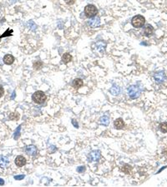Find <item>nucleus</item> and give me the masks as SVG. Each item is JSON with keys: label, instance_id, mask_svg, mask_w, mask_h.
<instances>
[{"label": "nucleus", "instance_id": "obj_7", "mask_svg": "<svg viewBox=\"0 0 167 187\" xmlns=\"http://www.w3.org/2000/svg\"><path fill=\"white\" fill-rule=\"evenodd\" d=\"M15 165L19 167H22L25 164H26V159L25 157H23V156H18L16 158H15Z\"/></svg>", "mask_w": 167, "mask_h": 187}, {"label": "nucleus", "instance_id": "obj_27", "mask_svg": "<svg viewBox=\"0 0 167 187\" xmlns=\"http://www.w3.org/2000/svg\"><path fill=\"white\" fill-rule=\"evenodd\" d=\"M3 93H4V90H3V87L0 85V98L3 96Z\"/></svg>", "mask_w": 167, "mask_h": 187}, {"label": "nucleus", "instance_id": "obj_22", "mask_svg": "<svg viewBox=\"0 0 167 187\" xmlns=\"http://www.w3.org/2000/svg\"><path fill=\"white\" fill-rule=\"evenodd\" d=\"M20 129H21V126H19V127H18V129L16 130V131H15V135H14V139L15 140H17L19 136H20Z\"/></svg>", "mask_w": 167, "mask_h": 187}, {"label": "nucleus", "instance_id": "obj_23", "mask_svg": "<svg viewBox=\"0 0 167 187\" xmlns=\"http://www.w3.org/2000/svg\"><path fill=\"white\" fill-rule=\"evenodd\" d=\"M10 32H13V30L8 29L7 31H6V32H5V33H4L3 35H1V38H2V37H7V36H10V35H11V33H10Z\"/></svg>", "mask_w": 167, "mask_h": 187}, {"label": "nucleus", "instance_id": "obj_17", "mask_svg": "<svg viewBox=\"0 0 167 187\" xmlns=\"http://www.w3.org/2000/svg\"><path fill=\"white\" fill-rule=\"evenodd\" d=\"M131 170H132V168H131V166H130L129 165H124V166H122V168H121V171H122L124 173H125V174H131Z\"/></svg>", "mask_w": 167, "mask_h": 187}, {"label": "nucleus", "instance_id": "obj_5", "mask_svg": "<svg viewBox=\"0 0 167 187\" xmlns=\"http://www.w3.org/2000/svg\"><path fill=\"white\" fill-rule=\"evenodd\" d=\"M154 78L155 80V82L157 83H161L163 82L165 79H166V74L164 72H156L155 75H154Z\"/></svg>", "mask_w": 167, "mask_h": 187}, {"label": "nucleus", "instance_id": "obj_25", "mask_svg": "<svg viewBox=\"0 0 167 187\" xmlns=\"http://www.w3.org/2000/svg\"><path fill=\"white\" fill-rule=\"evenodd\" d=\"M24 178V175H16V176H14V179L15 180H23Z\"/></svg>", "mask_w": 167, "mask_h": 187}, {"label": "nucleus", "instance_id": "obj_14", "mask_svg": "<svg viewBox=\"0 0 167 187\" xmlns=\"http://www.w3.org/2000/svg\"><path fill=\"white\" fill-rule=\"evenodd\" d=\"M83 84H84V82H83L82 79H80V78H76V79L74 80V82H73V86L76 89L80 88L81 86H83Z\"/></svg>", "mask_w": 167, "mask_h": 187}, {"label": "nucleus", "instance_id": "obj_31", "mask_svg": "<svg viewBox=\"0 0 167 187\" xmlns=\"http://www.w3.org/2000/svg\"><path fill=\"white\" fill-rule=\"evenodd\" d=\"M0 39H1V36H0Z\"/></svg>", "mask_w": 167, "mask_h": 187}, {"label": "nucleus", "instance_id": "obj_19", "mask_svg": "<svg viewBox=\"0 0 167 187\" xmlns=\"http://www.w3.org/2000/svg\"><path fill=\"white\" fill-rule=\"evenodd\" d=\"M43 67V63L41 61H37L36 63H34V68L35 70H39Z\"/></svg>", "mask_w": 167, "mask_h": 187}, {"label": "nucleus", "instance_id": "obj_18", "mask_svg": "<svg viewBox=\"0 0 167 187\" xmlns=\"http://www.w3.org/2000/svg\"><path fill=\"white\" fill-rule=\"evenodd\" d=\"M160 130L162 133H167V122H161L160 124Z\"/></svg>", "mask_w": 167, "mask_h": 187}, {"label": "nucleus", "instance_id": "obj_28", "mask_svg": "<svg viewBox=\"0 0 167 187\" xmlns=\"http://www.w3.org/2000/svg\"><path fill=\"white\" fill-rule=\"evenodd\" d=\"M72 123H73V125L74 126V127H76V128H78V127H79V125H78V122H75V120H73V121H72Z\"/></svg>", "mask_w": 167, "mask_h": 187}, {"label": "nucleus", "instance_id": "obj_29", "mask_svg": "<svg viewBox=\"0 0 167 187\" xmlns=\"http://www.w3.org/2000/svg\"><path fill=\"white\" fill-rule=\"evenodd\" d=\"M3 184H4V180L0 178V186H3Z\"/></svg>", "mask_w": 167, "mask_h": 187}, {"label": "nucleus", "instance_id": "obj_9", "mask_svg": "<svg viewBox=\"0 0 167 187\" xmlns=\"http://www.w3.org/2000/svg\"><path fill=\"white\" fill-rule=\"evenodd\" d=\"M153 33H154V29H153V27L151 25H147V26H145V29H144V31H143V33H144L145 36H151L153 34Z\"/></svg>", "mask_w": 167, "mask_h": 187}, {"label": "nucleus", "instance_id": "obj_26", "mask_svg": "<svg viewBox=\"0 0 167 187\" xmlns=\"http://www.w3.org/2000/svg\"><path fill=\"white\" fill-rule=\"evenodd\" d=\"M65 3L68 5H73L74 3V0H65Z\"/></svg>", "mask_w": 167, "mask_h": 187}, {"label": "nucleus", "instance_id": "obj_2", "mask_svg": "<svg viewBox=\"0 0 167 187\" xmlns=\"http://www.w3.org/2000/svg\"><path fill=\"white\" fill-rule=\"evenodd\" d=\"M46 95L44 93V92L42 91H37L34 93L33 94V97H32V99L33 101H34L37 104H42L44 103L45 100H46Z\"/></svg>", "mask_w": 167, "mask_h": 187}, {"label": "nucleus", "instance_id": "obj_3", "mask_svg": "<svg viewBox=\"0 0 167 187\" xmlns=\"http://www.w3.org/2000/svg\"><path fill=\"white\" fill-rule=\"evenodd\" d=\"M85 14L88 18H94L95 15L98 14V9L93 4H88L85 7Z\"/></svg>", "mask_w": 167, "mask_h": 187}, {"label": "nucleus", "instance_id": "obj_16", "mask_svg": "<svg viewBox=\"0 0 167 187\" xmlns=\"http://www.w3.org/2000/svg\"><path fill=\"white\" fill-rule=\"evenodd\" d=\"M100 124H102V125L107 126L109 123V117H108L107 116H102V117H100Z\"/></svg>", "mask_w": 167, "mask_h": 187}, {"label": "nucleus", "instance_id": "obj_15", "mask_svg": "<svg viewBox=\"0 0 167 187\" xmlns=\"http://www.w3.org/2000/svg\"><path fill=\"white\" fill-rule=\"evenodd\" d=\"M9 161L6 156H0V166L1 167H6L8 165Z\"/></svg>", "mask_w": 167, "mask_h": 187}, {"label": "nucleus", "instance_id": "obj_10", "mask_svg": "<svg viewBox=\"0 0 167 187\" xmlns=\"http://www.w3.org/2000/svg\"><path fill=\"white\" fill-rule=\"evenodd\" d=\"M114 126H115V129L120 130L122 129V128H124V121L121 118H118V119H116V120L115 121Z\"/></svg>", "mask_w": 167, "mask_h": 187}, {"label": "nucleus", "instance_id": "obj_11", "mask_svg": "<svg viewBox=\"0 0 167 187\" xmlns=\"http://www.w3.org/2000/svg\"><path fill=\"white\" fill-rule=\"evenodd\" d=\"M100 20L99 18H92L91 20H89V21L88 22V24H89L91 28H96V27H98V26L100 25Z\"/></svg>", "mask_w": 167, "mask_h": 187}, {"label": "nucleus", "instance_id": "obj_6", "mask_svg": "<svg viewBox=\"0 0 167 187\" xmlns=\"http://www.w3.org/2000/svg\"><path fill=\"white\" fill-rule=\"evenodd\" d=\"M89 157L91 160H94V161H98L100 159V151H93L90 152V154L89 155Z\"/></svg>", "mask_w": 167, "mask_h": 187}, {"label": "nucleus", "instance_id": "obj_20", "mask_svg": "<svg viewBox=\"0 0 167 187\" xmlns=\"http://www.w3.org/2000/svg\"><path fill=\"white\" fill-rule=\"evenodd\" d=\"M110 92L113 95H118L120 93V87L116 86H114L110 89Z\"/></svg>", "mask_w": 167, "mask_h": 187}, {"label": "nucleus", "instance_id": "obj_1", "mask_svg": "<svg viewBox=\"0 0 167 187\" xmlns=\"http://www.w3.org/2000/svg\"><path fill=\"white\" fill-rule=\"evenodd\" d=\"M145 22V18L142 15H136L135 16L132 20H131V24L134 28L135 29H140L144 26Z\"/></svg>", "mask_w": 167, "mask_h": 187}, {"label": "nucleus", "instance_id": "obj_4", "mask_svg": "<svg viewBox=\"0 0 167 187\" xmlns=\"http://www.w3.org/2000/svg\"><path fill=\"white\" fill-rule=\"evenodd\" d=\"M128 94H129L131 98L135 99V98L138 97L140 94V89L139 88L138 86L132 85L128 88Z\"/></svg>", "mask_w": 167, "mask_h": 187}, {"label": "nucleus", "instance_id": "obj_24", "mask_svg": "<svg viewBox=\"0 0 167 187\" xmlns=\"http://www.w3.org/2000/svg\"><path fill=\"white\" fill-rule=\"evenodd\" d=\"M85 171V166H80L77 168V171L79 173H83Z\"/></svg>", "mask_w": 167, "mask_h": 187}, {"label": "nucleus", "instance_id": "obj_13", "mask_svg": "<svg viewBox=\"0 0 167 187\" xmlns=\"http://www.w3.org/2000/svg\"><path fill=\"white\" fill-rule=\"evenodd\" d=\"M72 56L70 55V53L66 52V53H65V54L62 56V62H63L65 64H67V63H69V62L72 61Z\"/></svg>", "mask_w": 167, "mask_h": 187}, {"label": "nucleus", "instance_id": "obj_8", "mask_svg": "<svg viewBox=\"0 0 167 187\" xmlns=\"http://www.w3.org/2000/svg\"><path fill=\"white\" fill-rule=\"evenodd\" d=\"M25 151H26V153H27L28 155H29V156H35L37 153H38L37 148L34 146H33V145L28 146L25 148Z\"/></svg>", "mask_w": 167, "mask_h": 187}, {"label": "nucleus", "instance_id": "obj_30", "mask_svg": "<svg viewBox=\"0 0 167 187\" xmlns=\"http://www.w3.org/2000/svg\"><path fill=\"white\" fill-rule=\"evenodd\" d=\"M14 97H15V92H13V96H12V97H11V98H12V99H14Z\"/></svg>", "mask_w": 167, "mask_h": 187}, {"label": "nucleus", "instance_id": "obj_12", "mask_svg": "<svg viewBox=\"0 0 167 187\" xmlns=\"http://www.w3.org/2000/svg\"><path fill=\"white\" fill-rule=\"evenodd\" d=\"M3 62H4L5 64L7 65L12 64V63L14 62V56L11 55V54H7V55H5L4 58H3Z\"/></svg>", "mask_w": 167, "mask_h": 187}, {"label": "nucleus", "instance_id": "obj_21", "mask_svg": "<svg viewBox=\"0 0 167 187\" xmlns=\"http://www.w3.org/2000/svg\"><path fill=\"white\" fill-rule=\"evenodd\" d=\"M9 118L11 120H14V121H18L19 119V115L17 114V113H15V112H13V113H11L9 115Z\"/></svg>", "mask_w": 167, "mask_h": 187}]
</instances>
